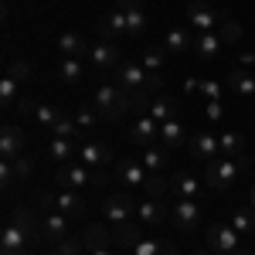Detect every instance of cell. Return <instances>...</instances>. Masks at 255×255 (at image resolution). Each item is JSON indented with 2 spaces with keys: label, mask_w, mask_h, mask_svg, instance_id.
I'll use <instances>...</instances> for the list:
<instances>
[{
  "label": "cell",
  "mask_w": 255,
  "mask_h": 255,
  "mask_svg": "<svg viewBox=\"0 0 255 255\" xmlns=\"http://www.w3.org/2000/svg\"><path fill=\"white\" fill-rule=\"evenodd\" d=\"M99 109V116L106 119V123H116L123 119L129 109H133V102H129V92L119 85V82H102L96 89V102H92Z\"/></svg>",
  "instance_id": "cell-1"
},
{
  "label": "cell",
  "mask_w": 255,
  "mask_h": 255,
  "mask_svg": "<svg viewBox=\"0 0 255 255\" xmlns=\"http://www.w3.org/2000/svg\"><path fill=\"white\" fill-rule=\"evenodd\" d=\"M55 180H58V187H65V191H82V187H99V184H106V174L96 170V167H85L82 160H72V163H61L58 167Z\"/></svg>",
  "instance_id": "cell-2"
},
{
  "label": "cell",
  "mask_w": 255,
  "mask_h": 255,
  "mask_svg": "<svg viewBox=\"0 0 255 255\" xmlns=\"http://www.w3.org/2000/svg\"><path fill=\"white\" fill-rule=\"evenodd\" d=\"M225 17H228V14H225V10H215L211 0H191V3L184 7V24H187L194 34H208V31H215Z\"/></svg>",
  "instance_id": "cell-3"
},
{
  "label": "cell",
  "mask_w": 255,
  "mask_h": 255,
  "mask_svg": "<svg viewBox=\"0 0 255 255\" xmlns=\"http://www.w3.org/2000/svg\"><path fill=\"white\" fill-rule=\"evenodd\" d=\"M41 208H48V211H58L65 218H82L89 211V204H85V197H79L75 191H44L41 194Z\"/></svg>",
  "instance_id": "cell-4"
},
{
  "label": "cell",
  "mask_w": 255,
  "mask_h": 255,
  "mask_svg": "<svg viewBox=\"0 0 255 255\" xmlns=\"http://www.w3.org/2000/svg\"><path fill=\"white\" fill-rule=\"evenodd\" d=\"M238 170H245L238 160L215 157V160H208V167H204V184L215 187V191H228V187L238 180Z\"/></svg>",
  "instance_id": "cell-5"
},
{
  "label": "cell",
  "mask_w": 255,
  "mask_h": 255,
  "mask_svg": "<svg viewBox=\"0 0 255 255\" xmlns=\"http://www.w3.org/2000/svg\"><path fill=\"white\" fill-rule=\"evenodd\" d=\"M89 61H92V68L102 72V75H113L123 68V48H119L116 41H102L99 38L92 44V51H89Z\"/></svg>",
  "instance_id": "cell-6"
},
{
  "label": "cell",
  "mask_w": 255,
  "mask_h": 255,
  "mask_svg": "<svg viewBox=\"0 0 255 255\" xmlns=\"http://www.w3.org/2000/svg\"><path fill=\"white\" fill-rule=\"evenodd\" d=\"M208 249L215 255H232L238 249V232L232 228V221H218V218H211V225H208Z\"/></svg>",
  "instance_id": "cell-7"
},
{
  "label": "cell",
  "mask_w": 255,
  "mask_h": 255,
  "mask_svg": "<svg viewBox=\"0 0 255 255\" xmlns=\"http://www.w3.org/2000/svg\"><path fill=\"white\" fill-rule=\"evenodd\" d=\"M136 208L139 204L129 191H116V194H109L102 201V221L116 225V221H126V218H136Z\"/></svg>",
  "instance_id": "cell-8"
},
{
  "label": "cell",
  "mask_w": 255,
  "mask_h": 255,
  "mask_svg": "<svg viewBox=\"0 0 255 255\" xmlns=\"http://www.w3.org/2000/svg\"><path fill=\"white\" fill-rule=\"evenodd\" d=\"M109 232H113V249L133 252V249H136V242L143 238V221H139V218H126V221L109 225Z\"/></svg>",
  "instance_id": "cell-9"
},
{
  "label": "cell",
  "mask_w": 255,
  "mask_h": 255,
  "mask_svg": "<svg viewBox=\"0 0 255 255\" xmlns=\"http://www.w3.org/2000/svg\"><path fill=\"white\" fill-rule=\"evenodd\" d=\"M160 139V123L150 113H143V116L133 119V126H129V143L139 146V150H146V146H153Z\"/></svg>",
  "instance_id": "cell-10"
},
{
  "label": "cell",
  "mask_w": 255,
  "mask_h": 255,
  "mask_svg": "<svg viewBox=\"0 0 255 255\" xmlns=\"http://www.w3.org/2000/svg\"><path fill=\"white\" fill-rule=\"evenodd\" d=\"M99 38L102 41H123V38H129V24H126V14L123 10H106L102 17H99Z\"/></svg>",
  "instance_id": "cell-11"
},
{
  "label": "cell",
  "mask_w": 255,
  "mask_h": 255,
  "mask_svg": "<svg viewBox=\"0 0 255 255\" xmlns=\"http://www.w3.org/2000/svg\"><path fill=\"white\" fill-rule=\"evenodd\" d=\"M201 201H177L174 208H170V221H174L177 232H194L197 225H201Z\"/></svg>",
  "instance_id": "cell-12"
},
{
  "label": "cell",
  "mask_w": 255,
  "mask_h": 255,
  "mask_svg": "<svg viewBox=\"0 0 255 255\" xmlns=\"http://www.w3.org/2000/svg\"><path fill=\"white\" fill-rule=\"evenodd\" d=\"M146 177H150V170L139 163V157H119L116 160V180L119 184H129V191L133 187H143Z\"/></svg>",
  "instance_id": "cell-13"
},
{
  "label": "cell",
  "mask_w": 255,
  "mask_h": 255,
  "mask_svg": "<svg viewBox=\"0 0 255 255\" xmlns=\"http://www.w3.org/2000/svg\"><path fill=\"white\" fill-rule=\"evenodd\" d=\"M72 218L58 215V211H48V218L41 221V238L48 242V245H61L65 238H72V225H68Z\"/></svg>",
  "instance_id": "cell-14"
},
{
  "label": "cell",
  "mask_w": 255,
  "mask_h": 255,
  "mask_svg": "<svg viewBox=\"0 0 255 255\" xmlns=\"http://www.w3.org/2000/svg\"><path fill=\"white\" fill-rule=\"evenodd\" d=\"M146 68H143V61L139 58H129V61H123V68L116 72V82L126 89V92H136V89H146Z\"/></svg>",
  "instance_id": "cell-15"
},
{
  "label": "cell",
  "mask_w": 255,
  "mask_h": 255,
  "mask_svg": "<svg viewBox=\"0 0 255 255\" xmlns=\"http://www.w3.org/2000/svg\"><path fill=\"white\" fill-rule=\"evenodd\" d=\"M225 89L238 99H255V72H249V68H232L225 75Z\"/></svg>",
  "instance_id": "cell-16"
},
{
  "label": "cell",
  "mask_w": 255,
  "mask_h": 255,
  "mask_svg": "<svg viewBox=\"0 0 255 255\" xmlns=\"http://www.w3.org/2000/svg\"><path fill=\"white\" fill-rule=\"evenodd\" d=\"M7 221L17 225L20 232L27 235V242H38V238H41V225H38V218H34V208H31V204H17V208L10 211Z\"/></svg>",
  "instance_id": "cell-17"
},
{
  "label": "cell",
  "mask_w": 255,
  "mask_h": 255,
  "mask_svg": "<svg viewBox=\"0 0 255 255\" xmlns=\"http://www.w3.org/2000/svg\"><path fill=\"white\" fill-rule=\"evenodd\" d=\"M55 48H58L65 58H85V55L92 51V44L82 38L79 31H61L58 41H55Z\"/></svg>",
  "instance_id": "cell-18"
},
{
  "label": "cell",
  "mask_w": 255,
  "mask_h": 255,
  "mask_svg": "<svg viewBox=\"0 0 255 255\" xmlns=\"http://www.w3.org/2000/svg\"><path fill=\"white\" fill-rule=\"evenodd\" d=\"M24 143H27V136H24L20 126H3V133H0V157L17 160L24 153Z\"/></svg>",
  "instance_id": "cell-19"
},
{
  "label": "cell",
  "mask_w": 255,
  "mask_h": 255,
  "mask_svg": "<svg viewBox=\"0 0 255 255\" xmlns=\"http://www.w3.org/2000/svg\"><path fill=\"white\" fill-rule=\"evenodd\" d=\"M79 160L85 163V167H96V170H102L109 160H113V150L106 146V143H96V139H85L79 146Z\"/></svg>",
  "instance_id": "cell-20"
},
{
  "label": "cell",
  "mask_w": 255,
  "mask_h": 255,
  "mask_svg": "<svg viewBox=\"0 0 255 255\" xmlns=\"http://www.w3.org/2000/svg\"><path fill=\"white\" fill-rule=\"evenodd\" d=\"M27 245H31L27 235L20 232L17 225H10V221H7V225H3V232H0V255H24V252H27Z\"/></svg>",
  "instance_id": "cell-21"
},
{
  "label": "cell",
  "mask_w": 255,
  "mask_h": 255,
  "mask_svg": "<svg viewBox=\"0 0 255 255\" xmlns=\"http://www.w3.org/2000/svg\"><path fill=\"white\" fill-rule=\"evenodd\" d=\"M82 242H85V252H102V249H113V232H109V221L89 225V228L82 232Z\"/></svg>",
  "instance_id": "cell-22"
},
{
  "label": "cell",
  "mask_w": 255,
  "mask_h": 255,
  "mask_svg": "<svg viewBox=\"0 0 255 255\" xmlns=\"http://www.w3.org/2000/svg\"><path fill=\"white\" fill-rule=\"evenodd\" d=\"M136 218L143 221V225H160V221H170V204H167V201H157V197H146V201H139Z\"/></svg>",
  "instance_id": "cell-23"
},
{
  "label": "cell",
  "mask_w": 255,
  "mask_h": 255,
  "mask_svg": "<svg viewBox=\"0 0 255 255\" xmlns=\"http://www.w3.org/2000/svg\"><path fill=\"white\" fill-rule=\"evenodd\" d=\"M191 157L204 160V163L221 157V143H218L215 133H194V136H191Z\"/></svg>",
  "instance_id": "cell-24"
},
{
  "label": "cell",
  "mask_w": 255,
  "mask_h": 255,
  "mask_svg": "<svg viewBox=\"0 0 255 255\" xmlns=\"http://www.w3.org/2000/svg\"><path fill=\"white\" fill-rule=\"evenodd\" d=\"M218 143H221V157L238 160L242 167H249V160H245V136H242L238 129H225V133L218 136Z\"/></svg>",
  "instance_id": "cell-25"
},
{
  "label": "cell",
  "mask_w": 255,
  "mask_h": 255,
  "mask_svg": "<svg viewBox=\"0 0 255 255\" xmlns=\"http://www.w3.org/2000/svg\"><path fill=\"white\" fill-rule=\"evenodd\" d=\"M160 146L167 150V153H177L180 146H184V123L180 119H167V123H160Z\"/></svg>",
  "instance_id": "cell-26"
},
{
  "label": "cell",
  "mask_w": 255,
  "mask_h": 255,
  "mask_svg": "<svg viewBox=\"0 0 255 255\" xmlns=\"http://www.w3.org/2000/svg\"><path fill=\"white\" fill-rule=\"evenodd\" d=\"M194 31L187 27V24H180V27H174L167 38H163V48H167V55H180V51H187V48H194Z\"/></svg>",
  "instance_id": "cell-27"
},
{
  "label": "cell",
  "mask_w": 255,
  "mask_h": 255,
  "mask_svg": "<svg viewBox=\"0 0 255 255\" xmlns=\"http://www.w3.org/2000/svg\"><path fill=\"white\" fill-rule=\"evenodd\" d=\"M170 191L177 194V201H201V184L191 174H177L170 177Z\"/></svg>",
  "instance_id": "cell-28"
},
{
  "label": "cell",
  "mask_w": 255,
  "mask_h": 255,
  "mask_svg": "<svg viewBox=\"0 0 255 255\" xmlns=\"http://www.w3.org/2000/svg\"><path fill=\"white\" fill-rule=\"evenodd\" d=\"M48 157L58 160V163H72V160L79 157V146H75V139H61V136H55L51 143H48Z\"/></svg>",
  "instance_id": "cell-29"
},
{
  "label": "cell",
  "mask_w": 255,
  "mask_h": 255,
  "mask_svg": "<svg viewBox=\"0 0 255 255\" xmlns=\"http://www.w3.org/2000/svg\"><path fill=\"white\" fill-rule=\"evenodd\" d=\"M218 48H221V38H218L215 31H208V34H197L194 38V55L201 61H211L218 55Z\"/></svg>",
  "instance_id": "cell-30"
},
{
  "label": "cell",
  "mask_w": 255,
  "mask_h": 255,
  "mask_svg": "<svg viewBox=\"0 0 255 255\" xmlns=\"http://www.w3.org/2000/svg\"><path fill=\"white\" fill-rule=\"evenodd\" d=\"M146 197H157V201H163V197L170 194V180L160 174V170H150V177H146V184L139 187Z\"/></svg>",
  "instance_id": "cell-31"
},
{
  "label": "cell",
  "mask_w": 255,
  "mask_h": 255,
  "mask_svg": "<svg viewBox=\"0 0 255 255\" xmlns=\"http://www.w3.org/2000/svg\"><path fill=\"white\" fill-rule=\"evenodd\" d=\"M129 255H177V249L170 242H157V238H139L136 249Z\"/></svg>",
  "instance_id": "cell-32"
},
{
  "label": "cell",
  "mask_w": 255,
  "mask_h": 255,
  "mask_svg": "<svg viewBox=\"0 0 255 255\" xmlns=\"http://www.w3.org/2000/svg\"><path fill=\"white\" fill-rule=\"evenodd\" d=\"M58 79L65 85H75V82L85 79V68H82V58H61L58 65Z\"/></svg>",
  "instance_id": "cell-33"
},
{
  "label": "cell",
  "mask_w": 255,
  "mask_h": 255,
  "mask_svg": "<svg viewBox=\"0 0 255 255\" xmlns=\"http://www.w3.org/2000/svg\"><path fill=\"white\" fill-rule=\"evenodd\" d=\"M150 116L157 119V123H167V119H177V102L170 96H163L160 92L157 99H153V106H150Z\"/></svg>",
  "instance_id": "cell-34"
},
{
  "label": "cell",
  "mask_w": 255,
  "mask_h": 255,
  "mask_svg": "<svg viewBox=\"0 0 255 255\" xmlns=\"http://www.w3.org/2000/svg\"><path fill=\"white\" fill-rule=\"evenodd\" d=\"M167 160H170V153H167L160 143H153V146H146V150H143L139 163H143L146 170H163V167H167Z\"/></svg>",
  "instance_id": "cell-35"
},
{
  "label": "cell",
  "mask_w": 255,
  "mask_h": 255,
  "mask_svg": "<svg viewBox=\"0 0 255 255\" xmlns=\"http://www.w3.org/2000/svg\"><path fill=\"white\" fill-rule=\"evenodd\" d=\"M72 119H75L79 133H89V129H96V123H99L102 116H99V109H96V106H89V102H85V106H79V109L72 113Z\"/></svg>",
  "instance_id": "cell-36"
},
{
  "label": "cell",
  "mask_w": 255,
  "mask_h": 255,
  "mask_svg": "<svg viewBox=\"0 0 255 255\" xmlns=\"http://www.w3.org/2000/svg\"><path fill=\"white\" fill-rule=\"evenodd\" d=\"M232 228H235L242 238L255 235V211L252 208H238L235 215H232Z\"/></svg>",
  "instance_id": "cell-37"
},
{
  "label": "cell",
  "mask_w": 255,
  "mask_h": 255,
  "mask_svg": "<svg viewBox=\"0 0 255 255\" xmlns=\"http://www.w3.org/2000/svg\"><path fill=\"white\" fill-rule=\"evenodd\" d=\"M139 61H143L146 72H160L163 61H167V48H143L139 51Z\"/></svg>",
  "instance_id": "cell-38"
},
{
  "label": "cell",
  "mask_w": 255,
  "mask_h": 255,
  "mask_svg": "<svg viewBox=\"0 0 255 255\" xmlns=\"http://www.w3.org/2000/svg\"><path fill=\"white\" fill-rule=\"evenodd\" d=\"M218 38H221V44H238V41H242V24L232 20V17H225L218 24Z\"/></svg>",
  "instance_id": "cell-39"
},
{
  "label": "cell",
  "mask_w": 255,
  "mask_h": 255,
  "mask_svg": "<svg viewBox=\"0 0 255 255\" xmlns=\"http://www.w3.org/2000/svg\"><path fill=\"white\" fill-rule=\"evenodd\" d=\"M17 99H20V82L10 79V75H3V79H0V102H3V106H17Z\"/></svg>",
  "instance_id": "cell-40"
},
{
  "label": "cell",
  "mask_w": 255,
  "mask_h": 255,
  "mask_svg": "<svg viewBox=\"0 0 255 255\" xmlns=\"http://www.w3.org/2000/svg\"><path fill=\"white\" fill-rule=\"evenodd\" d=\"M126 24H129V38H143L146 27H150V17H146V10L139 7V10H133V14H126Z\"/></svg>",
  "instance_id": "cell-41"
},
{
  "label": "cell",
  "mask_w": 255,
  "mask_h": 255,
  "mask_svg": "<svg viewBox=\"0 0 255 255\" xmlns=\"http://www.w3.org/2000/svg\"><path fill=\"white\" fill-rule=\"evenodd\" d=\"M51 133H55V136H61V139H75V136H79V126H75V119L68 116V113H61L58 123L51 126Z\"/></svg>",
  "instance_id": "cell-42"
},
{
  "label": "cell",
  "mask_w": 255,
  "mask_h": 255,
  "mask_svg": "<svg viewBox=\"0 0 255 255\" xmlns=\"http://www.w3.org/2000/svg\"><path fill=\"white\" fill-rule=\"evenodd\" d=\"M58 116H61V109H55L51 102H38V113H34V119H38L41 126H48V129H51V126L58 123Z\"/></svg>",
  "instance_id": "cell-43"
},
{
  "label": "cell",
  "mask_w": 255,
  "mask_h": 255,
  "mask_svg": "<svg viewBox=\"0 0 255 255\" xmlns=\"http://www.w3.org/2000/svg\"><path fill=\"white\" fill-rule=\"evenodd\" d=\"M10 167H14V177H17L20 184H24V180H27L31 174H34V160H31V157H24V153H20L17 160H10Z\"/></svg>",
  "instance_id": "cell-44"
},
{
  "label": "cell",
  "mask_w": 255,
  "mask_h": 255,
  "mask_svg": "<svg viewBox=\"0 0 255 255\" xmlns=\"http://www.w3.org/2000/svg\"><path fill=\"white\" fill-rule=\"evenodd\" d=\"M201 92L208 102H221V92H225V82H215V79H201Z\"/></svg>",
  "instance_id": "cell-45"
},
{
  "label": "cell",
  "mask_w": 255,
  "mask_h": 255,
  "mask_svg": "<svg viewBox=\"0 0 255 255\" xmlns=\"http://www.w3.org/2000/svg\"><path fill=\"white\" fill-rule=\"evenodd\" d=\"M7 75L17 79V82H27L31 79V61H10L7 65Z\"/></svg>",
  "instance_id": "cell-46"
},
{
  "label": "cell",
  "mask_w": 255,
  "mask_h": 255,
  "mask_svg": "<svg viewBox=\"0 0 255 255\" xmlns=\"http://www.w3.org/2000/svg\"><path fill=\"white\" fill-rule=\"evenodd\" d=\"M55 249H61L65 255H82V252H85V242H82V238H65V242L55 245Z\"/></svg>",
  "instance_id": "cell-47"
},
{
  "label": "cell",
  "mask_w": 255,
  "mask_h": 255,
  "mask_svg": "<svg viewBox=\"0 0 255 255\" xmlns=\"http://www.w3.org/2000/svg\"><path fill=\"white\" fill-rule=\"evenodd\" d=\"M0 184H3V191L17 184V177H14V167H10V160H3V163H0Z\"/></svg>",
  "instance_id": "cell-48"
},
{
  "label": "cell",
  "mask_w": 255,
  "mask_h": 255,
  "mask_svg": "<svg viewBox=\"0 0 255 255\" xmlns=\"http://www.w3.org/2000/svg\"><path fill=\"white\" fill-rule=\"evenodd\" d=\"M204 116L211 119V123H218V119L225 116V106H221V102H208V106H204Z\"/></svg>",
  "instance_id": "cell-49"
},
{
  "label": "cell",
  "mask_w": 255,
  "mask_h": 255,
  "mask_svg": "<svg viewBox=\"0 0 255 255\" xmlns=\"http://www.w3.org/2000/svg\"><path fill=\"white\" fill-rule=\"evenodd\" d=\"M146 89L157 96L160 89H163V75H160V72H150V75H146Z\"/></svg>",
  "instance_id": "cell-50"
},
{
  "label": "cell",
  "mask_w": 255,
  "mask_h": 255,
  "mask_svg": "<svg viewBox=\"0 0 255 255\" xmlns=\"http://www.w3.org/2000/svg\"><path fill=\"white\" fill-rule=\"evenodd\" d=\"M139 7H143V0H116V10H123V14H133Z\"/></svg>",
  "instance_id": "cell-51"
},
{
  "label": "cell",
  "mask_w": 255,
  "mask_h": 255,
  "mask_svg": "<svg viewBox=\"0 0 255 255\" xmlns=\"http://www.w3.org/2000/svg\"><path fill=\"white\" fill-rule=\"evenodd\" d=\"M249 208L255 211V184H252V194H249Z\"/></svg>",
  "instance_id": "cell-52"
},
{
  "label": "cell",
  "mask_w": 255,
  "mask_h": 255,
  "mask_svg": "<svg viewBox=\"0 0 255 255\" xmlns=\"http://www.w3.org/2000/svg\"><path fill=\"white\" fill-rule=\"evenodd\" d=\"M232 255H252V252H249V249H242V245H238V249H235V252H232Z\"/></svg>",
  "instance_id": "cell-53"
},
{
  "label": "cell",
  "mask_w": 255,
  "mask_h": 255,
  "mask_svg": "<svg viewBox=\"0 0 255 255\" xmlns=\"http://www.w3.org/2000/svg\"><path fill=\"white\" fill-rule=\"evenodd\" d=\"M191 255H215L211 249H197V252H191Z\"/></svg>",
  "instance_id": "cell-54"
},
{
  "label": "cell",
  "mask_w": 255,
  "mask_h": 255,
  "mask_svg": "<svg viewBox=\"0 0 255 255\" xmlns=\"http://www.w3.org/2000/svg\"><path fill=\"white\" fill-rule=\"evenodd\" d=\"M89 255H116L113 249H102V252H89Z\"/></svg>",
  "instance_id": "cell-55"
},
{
  "label": "cell",
  "mask_w": 255,
  "mask_h": 255,
  "mask_svg": "<svg viewBox=\"0 0 255 255\" xmlns=\"http://www.w3.org/2000/svg\"><path fill=\"white\" fill-rule=\"evenodd\" d=\"M48 255H65V252H61V249H55V245H51V249H48Z\"/></svg>",
  "instance_id": "cell-56"
},
{
  "label": "cell",
  "mask_w": 255,
  "mask_h": 255,
  "mask_svg": "<svg viewBox=\"0 0 255 255\" xmlns=\"http://www.w3.org/2000/svg\"><path fill=\"white\" fill-rule=\"evenodd\" d=\"M252 72H255V68H252Z\"/></svg>",
  "instance_id": "cell-57"
}]
</instances>
